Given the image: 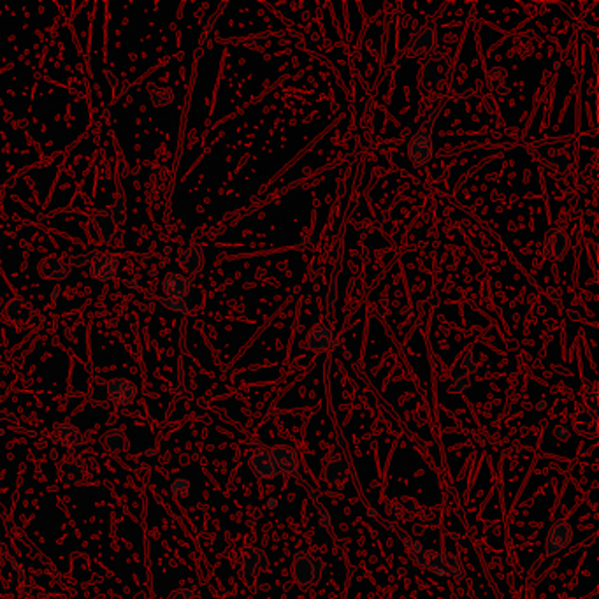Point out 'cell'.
Listing matches in <instances>:
<instances>
[{"label":"cell","mask_w":599,"mask_h":599,"mask_svg":"<svg viewBox=\"0 0 599 599\" xmlns=\"http://www.w3.org/2000/svg\"><path fill=\"white\" fill-rule=\"evenodd\" d=\"M436 116H432V120H429L424 127L417 132V136L413 138L411 145H409V155H411V161L415 164L422 165L425 162L431 161L432 156V123H434Z\"/></svg>","instance_id":"6da1fadb"},{"label":"cell","mask_w":599,"mask_h":599,"mask_svg":"<svg viewBox=\"0 0 599 599\" xmlns=\"http://www.w3.org/2000/svg\"><path fill=\"white\" fill-rule=\"evenodd\" d=\"M136 394H138V385L131 380L116 378V380H111L108 384L109 401L115 406H120V408L131 404L136 399Z\"/></svg>","instance_id":"7a4b0ae2"},{"label":"cell","mask_w":599,"mask_h":599,"mask_svg":"<svg viewBox=\"0 0 599 599\" xmlns=\"http://www.w3.org/2000/svg\"><path fill=\"white\" fill-rule=\"evenodd\" d=\"M162 290L165 297L185 301L192 290V279L183 272H169L162 281Z\"/></svg>","instance_id":"3957f363"},{"label":"cell","mask_w":599,"mask_h":599,"mask_svg":"<svg viewBox=\"0 0 599 599\" xmlns=\"http://www.w3.org/2000/svg\"><path fill=\"white\" fill-rule=\"evenodd\" d=\"M118 257L111 254H97L92 261V274L99 281H111L113 278L118 276Z\"/></svg>","instance_id":"277c9868"},{"label":"cell","mask_w":599,"mask_h":599,"mask_svg":"<svg viewBox=\"0 0 599 599\" xmlns=\"http://www.w3.org/2000/svg\"><path fill=\"white\" fill-rule=\"evenodd\" d=\"M571 540V527L566 522H555L550 529L547 540V552L548 554H555V552L562 550Z\"/></svg>","instance_id":"5b68a950"},{"label":"cell","mask_w":599,"mask_h":599,"mask_svg":"<svg viewBox=\"0 0 599 599\" xmlns=\"http://www.w3.org/2000/svg\"><path fill=\"white\" fill-rule=\"evenodd\" d=\"M252 469L257 473L259 477H264V478L274 477L276 473H278V469H276L274 459H272V452L268 450V448L259 450L257 454L254 455V459H252Z\"/></svg>","instance_id":"8992f818"},{"label":"cell","mask_w":599,"mask_h":599,"mask_svg":"<svg viewBox=\"0 0 599 599\" xmlns=\"http://www.w3.org/2000/svg\"><path fill=\"white\" fill-rule=\"evenodd\" d=\"M6 313H8V318L11 322H15V324L18 325H26V322L34 315V309H32V306H30L25 299H15V301H11L8 304Z\"/></svg>","instance_id":"52a82bcc"},{"label":"cell","mask_w":599,"mask_h":599,"mask_svg":"<svg viewBox=\"0 0 599 599\" xmlns=\"http://www.w3.org/2000/svg\"><path fill=\"white\" fill-rule=\"evenodd\" d=\"M272 459H274L276 469L281 473H295L297 469V455L292 448L288 447H278L272 450Z\"/></svg>","instance_id":"ba28073f"},{"label":"cell","mask_w":599,"mask_h":599,"mask_svg":"<svg viewBox=\"0 0 599 599\" xmlns=\"http://www.w3.org/2000/svg\"><path fill=\"white\" fill-rule=\"evenodd\" d=\"M179 264L186 272H199L204 265V252L201 246H194V248L186 249L179 255Z\"/></svg>","instance_id":"9c48e42d"},{"label":"cell","mask_w":599,"mask_h":599,"mask_svg":"<svg viewBox=\"0 0 599 599\" xmlns=\"http://www.w3.org/2000/svg\"><path fill=\"white\" fill-rule=\"evenodd\" d=\"M308 346L311 350H325L332 346V332L325 325H318L313 329L308 338Z\"/></svg>","instance_id":"30bf717a"},{"label":"cell","mask_w":599,"mask_h":599,"mask_svg":"<svg viewBox=\"0 0 599 599\" xmlns=\"http://www.w3.org/2000/svg\"><path fill=\"white\" fill-rule=\"evenodd\" d=\"M41 274L46 276V278H53V279H62L65 278V276L69 274V268L65 262H62L60 259H46L44 262H41Z\"/></svg>","instance_id":"8fae6325"},{"label":"cell","mask_w":599,"mask_h":599,"mask_svg":"<svg viewBox=\"0 0 599 599\" xmlns=\"http://www.w3.org/2000/svg\"><path fill=\"white\" fill-rule=\"evenodd\" d=\"M92 224L99 229V243L111 241L113 234L116 232V225L111 216L99 215L92 220Z\"/></svg>","instance_id":"7c38bea8"},{"label":"cell","mask_w":599,"mask_h":599,"mask_svg":"<svg viewBox=\"0 0 599 599\" xmlns=\"http://www.w3.org/2000/svg\"><path fill=\"white\" fill-rule=\"evenodd\" d=\"M301 571L304 573V577L301 578V585H308L309 582L315 580V578L309 575V571H311L315 577H318V575H320V562L317 564V561H313V559H309V557H304V561H301V559H299V561L295 562V575L301 573Z\"/></svg>","instance_id":"4fadbf2b"},{"label":"cell","mask_w":599,"mask_h":599,"mask_svg":"<svg viewBox=\"0 0 599 599\" xmlns=\"http://www.w3.org/2000/svg\"><path fill=\"white\" fill-rule=\"evenodd\" d=\"M568 246H570V241H568V236L564 232H554L548 239V252H550L552 257L561 259L568 252Z\"/></svg>","instance_id":"5bb4252c"},{"label":"cell","mask_w":599,"mask_h":599,"mask_svg":"<svg viewBox=\"0 0 599 599\" xmlns=\"http://www.w3.org/2000/svg\"><path fill=\"white\" fill-rule=\"evenodd\" d=\"M432 49H434V30H432V26H429L427 30H425L424 34L418 38L417 44H415L413 51L418 53H431Z\"/></svg>","instance_id":"9a60e30c"},{"label":"cell","mask_w":599,"mask_h":599,"mask_svg":"<svg viewBox=\"0 0 599 599\" xmlns=\"http://www.w3.org/2000/svg\"><path fill=\"white\" fill-rule=\"evenodd\" d=\"M174 93L167 88H156V92L151 93V101L155 106H167L172 102Z\"/></svg>","instance_id":"2e32d148"},{"label":"cell","mask_w":599,"mask_h":599,"mask_svg":"<svg viewBox=\"0 0 599 599\" xmlns=\"http://www.w3.org/2000/svg\"><path fill=\"white\" fill-rule=\"evenodd\" d=\"M161 304L165 306V308H167V309H171V311L183 313V315H186V313H188V304H186L185 301H179V299L162 297L161 299Z\"/></svg>","instance_id":"e0dca14e"},{"label":"cell","mask_w":599,"mask_h":599,"mask_svg":"<svg viewBox=\"0 0 599 599\" xmlns=\"http://www.w3.org/2000/svg\"><path fill=\"white\" fill-rule=\"evenodd\" d=\"M188 491H190V487H188V482L186 480H176L174 485H172V492H174L178 498H185V495L188 494Z\"/></svg>","instance_id":"ac0fdd59"},{"label":"cell","mask_w":599,"mask_h":599,"mask_svg":"<svg viewBox=\"0 0 599 599\" xmlns=\"http://www.w3.org/2000/svg\"><path fill=\"white\" fill-rule=\"evenodd\" d=\"M95 255H97V252H92V254H88V255H83V257H76V259H72V264L78 265V268H83L86 262H92L93 259H95Z\"/></svg>","instance_id":"d6986e66"},{"label":"cell","mask_w":599,"mask_h":599,"mask_svg":"<svg viewBox=\"0 0 599 599\" xmlns=\"http://www.w3.org/2000/svg\"><path fill=\"white\" fill-rule=\"evenodd\" d=\"M466 388H468V381L464 380V376L459 375L457 376V381H455V388H454V391L462 392V391H466Z\"/></svg>","instance_id":"ffe728a7"},{"label":"cell","mask_w":599,"mask_h":599,"mask_svg":"<svg viewBox=\"0 0 599 599\" xmlns=\"http://www.w3.org/2000/svg\"><path fill=\"white\" fill-rule=\"evenodd\" d=\"M466 368L469 369V371H475V362H471V354L469 355H466Z\"/></svg>","instance_id":"44dd1931"},{"label":"cell","mask_w":599,"mask_h":599,"mask_svg":"<svg viewBox=\"0 0 599 599\" xmlns=\"http://www.w3.org/2000/svg\"><path fill=\"white\" fill-rule=\"evenodd\" d=\"M127 287H129V288H138V279L134 278V279H132L131 283H127Z\"/></svg>","instance_id":"7402d4cb"},{"label":"cell","mask_w":599,"mask_h":599,"mask_svg":"<svg viewBox=\"0 0 599 599\" xmlns=\"http://www.w3.org/2000/svg\"><path fill=\"white\" fill-rule=\"evenodd\" d=\"M60 292H62V288H60V287H56V288H55V292H53V299H56V297H58V295H60Z\"/></svg>","instance_id":"603a6c76"}]
</instances>
